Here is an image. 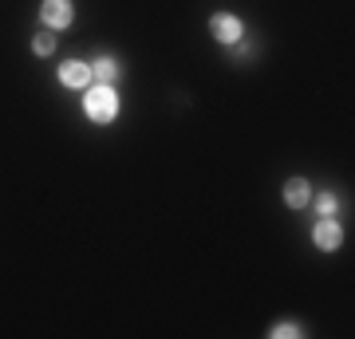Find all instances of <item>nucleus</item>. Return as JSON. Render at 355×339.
I'll use <instances>...</instances> for the list:
<instances>
[{
	"label": "nucleus",
	"instance_id": "1",
	"mask_svg": "<svg viewBox=\"0 0 355 339\" xmlns=\"http://www.w3.org/2000/svg\"><path fill=\"white\" fill-rule=\"evenodd\" d=\"M83 111H87L91 123H111L114 114H119V95H114L111 83L87 87V95H83Z\"/></svg>",
	"mask_w": 355,
	"mask_h": 339
},
{
	"label": "nucleus",
	"instance_id": "2",
	"mask_svg": "<svg viewBox=\"0 0 355 339\" xmlns=\"http://www.w3.org/2000/svg\"><path fill=\"white\" fill-rule=\"evenodd\" d=\"M312 241H316V249L324 252H336L343 245V229L331 221V217H324V221H316V229H312Z\"/></svg>",
	"mask_w": 355,
	"mask_h": 339
},
{
	"label": "nucleus",
	"instance_id": "3",
	"mask_svg": "<svg viewBox=\"0 0 355 339\" xmlns=\"http://www.w3.org/2000/svg\"><path fill=\"white\" fill-rule=\"evenodd\" d=\"M209 32H214V36L221 40V44H237L245 28H241V20H237L233 12H217L214 20H209Z\"/></svg>",
	"mask_w": 355,
	"mask_h": 339
},
{
	"label": "nucleus",
	"instance_id": "4",
	"mask_svg": "<svg viewBox=\"0 0 355 339\" xmlns=\"http://www.w3.org/2000/svg\"><path fill=\"white\" fill-rule=\"evenodd\" d=\"M40 16H44V24L48 28H67L76 12H71V0H44Z\"/></svg>",
	"mask_w": 355,
	"mask_h": 339
},
{
	"label": "nucleus",
	"instance_id": "5",
	"mask_svg": "<svg viewBox=\"0 0 355 339\" xmlns=\"http://www.w3.org/2000/svg\"><path fill=\"white\" fill-rule=\"evenodd\" d=\"M60 83H64V87H91V63L67 60L64 67H60Z\"/></svg>",
	"mask_w": 355,
	"mask_h": 339
},
{
	"label": "nucleus",
	"instance_id": "6",
	"mask_svg": "<svg viewBox=\"0 0 355 339\" xmlns=\"http://www.w3.org/2000/svg\"><path fill=\"white\" fill-rule=\"evenodd\" d=\"M308 201H312V186H308L304 177H288L284 182V205L288 209H304Z\"/></svg>",
	"mask_w": 355,
	"mask_h": 339
},
{
	"label": "nucleus",
	"instance_id": "7",
	"mask_svg": "<svg viewBox=\"0 0 355 339\" xmlns=\"http://www.w3.org/2000/svg\"><path fill=\"white\" fill-rule=\"evenodd\" d=\"M91 76L99 79V83H114V76H119V63L103 55V60H95V63H91Z\"/></svg>",
	"mask_w": 355,
	"mask_h": 339
},
{
	"label": "nucleus",
	"instance_id": "8",
	"mask_svg": "<svg viewBox=\"0 0 355 339\" xmlns=\"http://www.w3.org/2000/svg\"><path fill=\"white\" fill-rule=\"evenodd\" d=\"M316 209H320L324 217H331L336 209H340V198H336V193H320V198H316Z\"/></svg>",
	"mask_w": 355,
	"mask_h": 339
},
{
	"label": "nucleus",
	"instance_id": "9",
	"mask_svg": "<svg viewBox=\"0 0 355 339\" xmlns=\"http://www.w3.org/2000/svg\"><path fill=\"white\" fill-rule=\"evenodd\" d=\"M51 51H55V36H51V32H40L36 36V55H51Z\"/></svg>",
	"mask_w": 355,
	"mask_h": 339
},
{
	"label": "nucleus",
	"instance_id": "10",
	"mask_svg": "<svg viewBox=\"0 0 355 339\" xmlns=\"http://www.w3.org/2000/svg\"><path fill=\"white\" fill-rule=\"evenodd\" d=\"M272 336H277V339H292V336H304V327H300V324H277V327H272Z\"/></svg>",
	"mask_w": 355,
	"mask_h": 339
}]
</instances>
